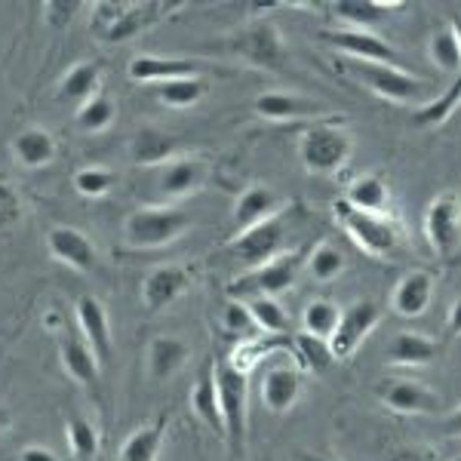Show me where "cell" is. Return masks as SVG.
<instances>
[{"label":"cell","mask_w":461,"mask_h":461,"mask_svg":"<svg viewBox=\"0 0 461 461\" xmlns=\"http://www.w3.org/2000/svg\"><path fill=\"white\" fill-rule=\"evenodd\" d=\"M428 59L443 68L452 77V84L443 89L437 99L425 102L415 111V123L419 126H440L452 117V111L461 105V13L449 16L446 32L430 34L428 41Z\"/></svg>","instance_id":"obj_1"},{"label":"cell","mask_w":461,"mask_h":461,"mask_svg":"<svg viewBox=\"0 0 461 461\" xmlns=\"http://www.w3.org/2000/svg\"><path fill=\"white\" fill-rule=\"evenodd\" d=\"M215 393H219V412L225 425V443L234 458H243L249 437V373L237 369L230 360L212 363Z\"/></svg>","instance_id":"obj_2"},{"label":"cell","mask_w":461,"mask_h":461,"mask_svg":"<svg viewBox=\"0 0 461 461\" xmlns=\"http://www.w3.org/2000/svg\"><path fill=\"white\" fill-rule=\"evenodd\" d=\"M339 68L357 80L360 86H366L369 93H375L384 102H397V105H409V102H421V95L428 93L430 84L419 74L406 71L403 65H375V62H357V59H341Z\"/></svg>","instance_id":"obj_3"},{"label":"cell","mask_w":461,"mask_h":461,"mask_svg":"<svg viewBox=\"0 0 461 461\" xmlns=\"http://www.w3.org/2000/svg\"><path fill=\"white\" fill-rule=\"evenodd\" d=\"M191 215L178 206H139L123 219V243L130 249H163L191 228Z\"/></svg>","instance_id":"obj_4"},{"label":"cell","mask_w":461,"mask_h":461,"mask_svg":"<svg viewBox=\"0 0 461 461\" xmlns=\"http://www.w3.org/2000/svg\"><path fill=\"white\" fill-rule=\"evenodd\" d=\"M332 215H336L339 228L360 247L366 256L373 258H391L400 249L403 240V228L391 219V215H373V212H360L354 206H348L345 200L332 203Z\"/></svg>","instance_id":"obj_5"},{"label":"cell","mask_w":461,"mask_h":461,"mask_svg":"<svg viewBox=\"0 0 461 461\" xmlns=\"http://www.w3.org/2000/svg\"><path fill=\"white\" fill-rule=\"evenodd\" d=\"M354 154V139L339 123H314L299 136V160L314 176H336Z\"/></svg>","instance_id":"obj_6"},{"label":"cell","mask_w":461,"mask_h":461,"mask_svg":"<svg viewBox=\"0 0 461 461\" xmlns=\"http://www.w3.org/2000/svg\"><path fill=\"white\" fill-rule=\"evenodd\" d=\"M225 50L230 56L243 59L247 65H256V68L280 71L286 65V43L274 22H252L243 32L228 37Z\"/></svg>","instance_id":"obj_7"},{"label":"cell","mask_w":461,"mask_h":461,"mask_svg":"<svg viewBox=\"0 0 461 461\" xmlns=\"http://www.w3.org/2000/svg\"><path fill=\"white\" fill-rule=\"evenodd\" d=\"M302 252H284V256L271 258V262L252 267L249 274L234 280V286L228 289L237 299H252V295H265V299H277V295L289 293L299 280L302 271Z\"/></svg>","instance_id":"obj_8"},{"label":"cell","mask_w":461,"mask_h":461,"mask_svg":"<svg viewBox=\"0 0 461 461\" xmlns=\"http://www.w3.org/2000/svg\"><path fill=\"white\" fill-rule=\"evenodd\" d=\"M378 323H382V304L378 302L357 299L348 304V308L341 311L339 326L330 339V348H332V354H336V360H348V357H354L360 351L363 341L378 330Z\"/></svg>","instance_id":"obj_9"},{"label":"cell","mask_w":461,"mask_h":461,"mask_svg":"<svg viewBox=\"0 0 461 461\" xmlns=\"http://www.w3.org/2000/svg\"><path fill=\"white\" fill-rule=\"evenodd\" d=\"M286 240H289V228H286L284 215H274V219L262 221V225L234 234L228 249L234 252V258L247 262L249 267H258V265L271 262V258L284 256Z\"/></svg>","instance_id":"obj_10"},{"label":"cell","mask_w":461,"mask_h":461,"mask_svg":"<svg viewBox=\"0 0 461 461\" xmlns=\"http://www.w3.org/2000/svg\"><path fill=\"white\" fill-rule=\"evenodd\" d=\"M425 240L440 258H452L461 249V200L437 194L425 210Z\"/></svg>","instance_id":"obj_11"},{"label":"cell","mask_w":461,"mask_h":461,"mask_svg":"<svg viewBox=\"0 0 461 461\" xmlns=\"http://www.w3.org/2000/svg\"><path fill=\"white\" fill-rule=\"evenodd\" d=\"M320 41L336 47L341 59H357V62H375V65H397L403 56L391 47L378 32H357V28H339V32H323Z\"/></svg>","instance_id":"obj_12"},{"label":"cell","mask_w":461,"mask_h":461,"mask_svg":"<svg viewBox=\"0 0 461 461\" xmlns=\"http://www.w3.org/2000/svg\"><path fill=\"white\" fill-rule=\"evenodd\" d=\"M252 111H256L262 121L289 123V121H314V117H323L326 111H330V105L320 99H308V95L267 89V93H258L256 99H252Z\"/></svg>","instance_id":"obj_13"},{"label":"cell","mask_w":461,"mask_h":461,"mask_svg":"<svg viewBox=\"0 0 461 461\" xmlns=\"http://www.w3.org/2000/svg\"><path fill=\"white\" fill-rule=\"evenodd\" d=\"M382 403L397 415H437L443 406L440 393L428 388L425 382H415V378H393L384 382L382 388Z\"/></svg>","instance_id":"obj_14"},{"label":"cell","mask_w":461,"mask_h":461,"mask_svg":"<svg viewBox=\"0 0 461 461\" xmlns=\"http://www.w3.org/2000/svg\"><path fill=\"white\" fill-rule=\"evenodd\" d=\"M437 293V280L434 274L425 271V267H412L403 277L393 284L391 293V308L397 317L403 320H419L421 314H428L430 302H434Z\"/></svg>","instance_id":"obj_15"},{"label":"cell","mask_w":461,"mask_h":461,"mask_svg":"<svg viewBox=\"0 0 461 461\" xmlns=\"http://www.w3.org/2000/svg\"><path fill=\"white\" fill-rule=\"evenodd\" d=\"M47 252L59 265L71 267V271H77V274H89L95 267V262H99L93 240H89L84 230H77L71 225H56L47 230Z\"/></svg>","instance_id":"obj_16"},{"label":"cell","mask_w":461,"mask_h":461,"mask_svg":"<svg viewBox=\"0 0 461 461\" xmlns=\"http://www.w3.org/2000/svg\"><path fill=\"white\" fill-rule=\"evenodd\" d=\"M74 314H77V330L80 336L89 348H93V354L99 357V363L105 366L111 360V354H114V339H111V320H108V311L105 304H102L95 295L84 293L74 304Z\"/></svg>","instance_id":"obj_17"},{"label":"cell","mask_w":461,"mask_h":461,"mask_svg":"<svg viewBox=\"0 0 461 461\" xmlns=\"http://www.w3.org/2000/svg\"><path fill=\"white\" fill-rule=\"evenodd\" d=\"M304 391V375L302 369H295L293 363H274L265 369L262 375V403L267 412L286 415L289 409L302 400Z\"/></svg>","instance_id":"obj_18"},{"label":"cell","mask_w":461,"mask_h":461,"mask_svg":"<svg viewBox=\"0 0 461 461\" xmlns=\"http://www.w3.org/2000/svg\"><path fill=\"white\" fill-rule=\"evenodd\" d=\"M191 286V274L182 265H158L142 280V304L148 314H160Z\"/></svg>","instance_id":"obj_19"},{"label":"cell","mask_w":461,"mask_h":461,"mask_svg":"<svg viewBox=\"0 0 461 461\" xmlns=\"http://www.w3.org/2000/svg\"><path fill=\"white\" fill-rule=\"evenodd\" d=\"M210 178V163L203 158H173L167 167H160L158 188L163 197L178 200L200 191Z\"/></svg>","instance_id":"obj_20"},{"label":"cell","mask_w":461,"mask_h":461,"mask_svg":"<svg viewBox=\"0 0 461 461\" xmlns=\"http://www.w3.org/2000/svg\"><path fill=\"white\" fill-rule=\"evenodd\" d=\"M167 10H173V4H123V10L117 13V19L102 32L105 43H126L136 41L139 34H145L148 28H154L167 16Z\"/></svg>","instance_id":"obj_21"},{"label":"cell","mask_w":461,"mask_h":461,"mask_svg":"<svg viewBox=\"0 0 461 461\" xmlns=\"http://www.w3.org/2000/svg\"><path fill=\"white\" fill-rule=\"evenodd\" d=\"M59 360H62L65 375L74 378L77 384H84V388H95V384H99L102 363L80 332L65 330L62 336H59Z\"/></svg>","instance_id":"obj_22"},{"label":"cell","mask_w":461,"mask_h":461,"mask_svg":"<svg viewBox=\"0 0 461 461\" xmlns=\"http://www.w3.org/2000/svg\"><path fill=\"white\" fill-rule=\"evenodd\" d=\"M126 74H130L132 84H169V80L178 77H194L197 74V62L191 59H169V56H132L130 65H126Z\"/></svg>","instance_id":"obj_23"},{"label":"cell","mask_w":461,"mask_h":461,"mask_svg":"<svg viewBox=\"0 0 461 461\" xmlns=\"http://www.w3.org/2000/svg\"><path fill=\"white\" fill-rule=\"evenodd\" d=\"M440 351H443L440 341L415 330H400L397 336L388 341V360L393 366H409V369L430 366V363L440 357Z\"/></svg>","instance_id":"obj_24"},{"label":"cell","mask_w":461,"mask_h":461,"mask_svg":"<svg viewBox=\"0 0 461 461\" xmlns=\"http://www.w3.org/2000/svg\"><path fill=\"white\" fill-rule=\"evenodd\" d=\"M188 357H191V348L185 339H178V336L151 339V345H148V351H145L148 378H151V382H169L173 375L182 373Z\"/></svg>","instance_id":"obj_25"},{"label":"cell","mask_w":461,"mask_h":461,"mask_svg":"<svg viewBox=\"0 0 461 461\" xmlns=\"http://www.w3.org/2000/svg\"><path fill=\"white\" fill-rule=\"evenodd\" d=\"M126 154L136 167H167L169 160L178 158V139L169 136L167 130H158V126H142L130 139Z\"/></svg>","instance_id":"obj_26"},{"label":"cell","mask_w":461,"mask_h":461,"mask_svg":"<svg viewBox=\"0 0 461 461\" xmlns=\"http://www.w3.org/2000/svg\"><path fill=\"white\" fill-rule=\"evenodd\" d=\"M56 139L50 130H43V126H25V130H19L16 136H13L10 142V154L13 160L19 163L22 169H43L50 167V163L56 160Z\"/></svg>","instance_id":"obj_27"},{"label":"cell","mask_w":461,"mask_h":461,"mask_svg":"<svg viewBox=\"0 0 461 461\" xmlns=\"http://www.w3.org/2000/svg\"><path fill=\"white\" fill-rule=\"evenodd\" d=\"M280 206H284V197L277 194L274 188H265V185H252V188L240 191L234 203V228L237 234L247 228H256L262 221L280 215Z\"/></svg>","instance_id":"obj_28"},{"label":"cell","mask_w":461,"mask_h":461,"mask_svg":"<svg viewBox=\"0 0 461 461\" xmlns=\"http://www.w3.org/2000/svg\"><path fill=\"white\" fill-rule=\"evenodd\" d=\"M400 6H403L400 0H339L332 4V16L357 32H375Z\"/></svg>","instance_id":"obj_29"},{"label":"cell","mask_w":461,"mask_h":461,"mask_svg":"<svg viewBox=\"0 0 461 461\" xmlns=\"http://www.w3.org/2000/svg\"><path fill=\"white\" fill-rule=\"evenodd\" d=\"M102 84V65L99 62H77L74 68L65 71V77L59 80V99L68 105H84L86 99H93Z\"/></svg>","instance_id":"obj_30"},{"label":"cell","mask_w":461,"mask_h":461,"mask_svg":"<svg viewBox=\"0 0 461 461\" xmlns=\"http://www.w3.org/2000/svg\"><path fill=\"white\" fill-rule=\"evenodd\" d=\"M345 200L348 206L360 212H373V215H388V206H391V191L384 185L382 176H357L345 191Z\"/></svg>","instance_id":"obj_31"},{"label":"cell","mask_w":461,"mask_h":461,"mask_svg":"<svg viewBox=\"0 0 461 461\" xmlns=\"http://www.w3.org/2000/svg\"><path fill=\"white\" fill-rule=\"evenodd\" d=\"M191 412L212 430L219 440H225V425H221V412H219V393H215V378L212 366L203 369L200 382L191 388Z\"/></svg>","instance_id":"obj_32"},{"label":"cell","mask_w":461,"mask_h":461,"mask_svg":"<svg viewBox=\"0 0 461 461\" xmlns=\"http://www.w3.org/2000/svg\"><path fill=\"white\" fill-rule=\"evenodd\" d=\"M163 440H167V419L142 425L139 430H132L121 446V461H158Z\"/></svg>","instance_id":"obj_33"},{"label":"cell","mask_w":461,"mask_h":461,"mask_svg":"<svg viewBox=\"0 0 461 461\" xmlns=\"http://www.w3.org/2000/svg\"><path fill=\"white\" fill-rule=\"evenodd\" d=\"M206 93H210V84H206V77H200V74H194V77H178V80H169V84L154 86V95H158L160 105L176 108V111L200 105V102L206 99Z\"/></svg>","instance_id":"obj_34"},{"label":"cell","mask_w":461,"mask_h":461,"mask_svg":"<svg viewBox=\"0 0 461 461\" xmlns=\"http://www.w3.org/2000/svg\"><path fill=\"white\" fill-rule=\"evenodd\" d=\"M114 121H117V105L105 93H95L93 99H86L84 105L74 111V126H77L80 132H86V136L111 130Z\"/></svg>","instance_id":"obj_35"},{"label":"cell","mask_w":461,"mask_h":461,"mask_svg":"<svg viewBox=\"0 0 461 461\" xmlns=\"http://www.w3.org/2000/svg\"><path fill=\"white\" fill-rule=\"evenodd\" d=\"M65 440L74 461H93L99 452V430L86 415H68L65 419Z\"/></svg>","instance_id":"obj_36"},{"label":"cell","mask_w":461,"mask_h":461,"mask_svg":"<svg viewBox=\"0 0 461 461\" xmlns=\"http://www.w3.org/2000/svg\"><path fill=\"white\" fill-rule=\"evenodd\" d=\"M339 317H341V308L336 302L330 299H314L304 304L302 311V330L304 336H314V339H332V332H336L339 326Z\"/></svg>","instance_id":"obj_37"},{"label":"cell","mask_w":461,"mask_h":461,"mask_svg":"<svg viewBox=\"0 0 461 461\" xmlns=\"http://www.w3.org/2000/svg\"><path fill=\"white\" fill-rule=\"evenodd\" d=\"M247 304L252 323H256V330L267 332V336H284L289 330V314L284 311V304L277 299H265V295H252V299H243Z\"/></svg>","instance_id":"obj_38"},{"label":"cell","mask_w":461,"mask_h":461,"mask_svg":"<svg viewBox=\"0 0 461 461\" xmlns=\"http://www.w3.org/2000/svg\"><path fill=\"white\" fill-rule=\"evenodd\" d=\"M304 267H308V277L317 280V284H330L336 280L341 271H345V252L332 243H317L314 249L304 258Z\"/></svg>","instance_id":"obj_39"},{"label":"cell","mask_w":461,"mask_h":461,"mask_svg":"<svg viewBox=\"0 0 461 461\" xmlns=\"http://www.w3.org/2000/svg\"><path fill=\"white\" fill-rule=\"evenodd\" d=\"M295 351H299V363L304 369H311V373H326V369L336 363V354H332L330 341L304 336V332L295 339Z\"/></svg>","instance_id":"obj_40"},{"label":"cell","mask_w":461,"mask_h":461,"mask_svg":"<svg viewBox=\"0 0 461 461\" xmlns=\"http://www.w3.org/2000/svg\"><path fill=\"white\" fill-rule=\"evenodd\" d=\"M71 185L80 197L95 200V197H105L114 188V173L105 167H84L71 176Z\"/></svg>","instance_id":"obj_41"},{"label":"cell","mask_w":461,"mask_h":461,"mask_svg":"<svg viewBox=\"0 0 461 461\" xmlns=\"http://www.w3.org/2000/svg\"><path fill=\"white\" fill-rule=\"evenodd\" d=\"M221 326H225L228 332H234V336H249V330H256V323H252V317L243 302L228 304L225 314H221Z\"/></svg>","instance_id":"obj_42"},{"label":"cell","mask_w":461,"mask_h":461,"mask_svg":"<svg viewBox=\"0 0 461 461\" xmlns=\"http://www.w3.org/2000/svg\"><path fill=\"white\" fill-rule=\"evenodd\" d=\"M43 10H47V25L56 28V32H62V28H68L74 16H77L80 4L77 0H50Z\"/></svg>","instance_id":"obj_43"},{"label":"cell","mask_w":461,"mask_h":461,"mask_svg":"<svg viewBox=\"0 0 461 461\" xmlns=\"http://www.w3.org/2000/svg\"><path fill=\"white\" fill-rule=\"evenodd\" d=\"M22 219V200L10 185H0V234Z\"/></svg>","instance_id":"obj_44"},{"label":"cell","mask_w":461,"mask_h":461,"mask_svg":"<svg viewBox=\"0 0 461 461\" xmlns=\"http://www.w3.org/2000/svg\"><path fill=\"white\" fill-rule=\"evenodd\" d=\"M384 461H434L430 458V452L425 449H415V446H397V449H391Z\"/></svg>","instance_id":"obj_45"},{"label":"cell","mask_w":461,"mask_h":461,"mask_svg":"<svg viewBox=\"0 0 461 461\" xmlns=\"http://www.w3.org/2000/svg\"><path fill=\"white\" fill-rule=\"evenodd\" d=\"M19 461H59V456L50 446H41V443H32L19 452Z\"/></svg>","instance_id":"obj_46"},{"label":"cell","mask_w":461,"mask_h":461,"mask_svg":"<svg viewBox=\"0 0 461 461\" xmlns=\"http://www.w3.org/2000/svg\"><path fill=\"white\" fill-rule=\"evenodd\" d=\"M446 336L449 339L461 336V295L449 304V314H446Z\"/></svg>","instance_id":"obj_47"},{"label":"cell","mask_w":461,"mask_h":461,"mask_svg":"<svg viewBox=\"0 0 461 461\" xmlns=\"http://www.w3.org/2000/svg\"><path fill=\"white\" fill-rule=\"evenodd\" d=\"M443 430H446V437H461V406H456L449 415H446Z\"/></svg>","instance_id":"obj_48"},{"label":"cell","mask_w":461,"mask_h":461,"mask_svg":"<svg viewBox=\"0 0 461 461\" xmlns=\"http://www.w3.org/2000/svg\"><path fill=\"white\" fill-rule=\"evenodd\" d=\"M10 428H13V412L4 403H0V440L10 434Z\"/></svg>","instance_id":"obj_49"},{"label":"cell","mask_w":461,"mask_h":461,"mask_svg":"<svg viewBox=\"0 0 461 461\" xmlns=\"http://www.w3.org/2000/svg\"><path fill=\"white\" fill-rule=\"evenodd\" d=\"M299 461H336V458H330V456H317V452H302Z\"/></svg>","instance_id":"obj_50"},{"label":"cell","mask_w":461,"mask_h":461,"mask_svg":"<svg viewBox=\"0 0 461 461\" xmlns=\"http://www.w3.org/2000/svg\"><path fill=\"white\" fill-rule=\"evenodd\" d=\"M452 461H461V456H456V458H452Z\"/></svg>","instance_id":"obj_51"}]
</instances>
